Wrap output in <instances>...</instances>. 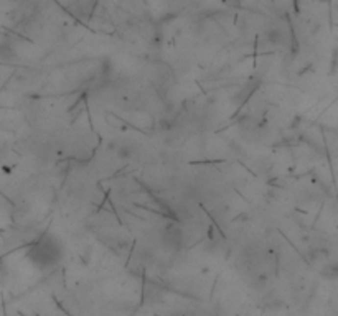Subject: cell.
Listing matches in <instances>:
<instances>
[{"instance_id": "6da1fadb", "label": "cell", "mask_w": 338, "mask_h": 316, "mask_svg": "<svg viewBox=\"0 0 338 316\" xmlns=\"http://www.w3.org/2000/svg\"><path fill=\"white\" fill-rule=\"evenodd\" d=\"M35 254V264L38 265H51L55 259L60 254L55 252V247H53V244L49 242V239H45L38 244L37 247H35L33 250H31V255Z\"/></svg>"}, {"instance_id": "7a4b0ae2", "label": "cell", "mask_w": 338, "mask_h": 316, "mask_svg": "<svg viewBox=\"0 0 338 316\" xmlns=\"http://www.w3.org/2000/svg\"><path fill=\"white\" fill-rule=\"evenodd\" d=\"M279 40H281V31H279V30H270V33H269V42L277 43Z\"/></svg>"}]
</instances>
